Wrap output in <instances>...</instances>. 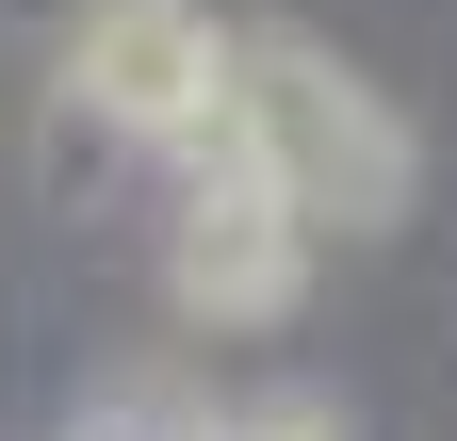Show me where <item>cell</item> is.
<instances>
[{
    "label": "cell",
    "instance_id": "obj_2",
    "mask_svg": "<svg viewBox=\"0 0 457 441\" xmlns=\"http://www.w3.org/2000/svg\"><path fill=\"white\" fill-rule=\"evenodd\" d=\"M66 115L131 131V147H196L212 131V82H228V17L212 0H82L66 49H49Z\"/></svg>",
    "mask_w": 457,
    "mask_h": 441
},
{
    "label": "cell",
    "instance_id": "obj_4",
    "mask_svg": "<svg viewBox=\"0 0 457 441\" xmlns=\"http://www.w3.org/2000/svg\"><path fill=\"white\" fill-rule=\"evenodd\" d=\"M212 441H343V409H311V393H262V409H228Z\"/></svg>",
    "mask_w": 457,
    "mask_h": 441
},
{
    "label": "cell",
    "instance_id": "obj_3",
    "mask_svg": "<svg viewBox=\"0 0 457 441\" xmlns=\"http://www.w3.org/2000/svg\"><path fill=\"white\" fill-rule=\"evenodd\" d=\"M163 279H180L196 327H278V311L311 295V229H295L262 180H196V196H180V262H163Z\"/></svg>",
    "mask_w": 457,
    "mask_h": 441
},
{
    "label": "cell",
    "instance_id": "obj_1",
    "mask_svg": "<svg viewBox=\"0 0 457 441\" xmlns=\"http://www.w3.org/2000/svg\"><path fill=\"white\" fill-rule=\"evenodd\" d=\"M180 180H262L295 229H392L409 212V115L327 66L311 33H228V82H212V131L180 147Z\"/></svg>",
    "mask_w": 457,
    "mask_h": 441
}]
</instances>
